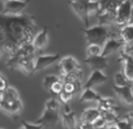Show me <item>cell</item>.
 I'll list each match as a JSON object with an SVG mask.
<instances>
[{"label":"cell","mask_w":133,"mask_h":129,"mask_svg":"<svg viewBox=\"0 0 133 129\" xmlns=\"http://www.w3.org/2000/svg\"><path fill=\"white\" fill-rule=\"evenodd\" d=\"M0 26L6 32L8 39L18 41L27 28H36V22L35 18L30 14L9 15L0 13Z\"/></svg>","instance_id":"cell-1"},{"label":"cell","mask_w":133,"mask_h":129,"mask_svg":"<svg viewBox=\"0 0 133 129\" xmlns=\"http://www.w3.org/2000/svg\"><path fill=\"white\" fill-rule=\"evenodd\" d=\"M115 27H118V26H115ZM81 31L85 35L88 44H96L102 47L110 38H120L119 34L115 33L113 27H108V26L99 25V24L96 26H92V27L82 28Z\"/></svg>","instance_id":"cell-2"},{"label":"cell","mask_w":133,"mask_h":129,"mask_svg":"<svg viewBox=\"0 0 133 129\" xmlns=\"http://www.w3.org/2000/svg\"><path fill=\"white\" fill-rule=\"evenodd\" d=\"M133 5L131 0H125L117 9V15H116V25L118 27H123V26L127 25L130 22V18H131Z\"/></svg>","instance_id":"cell-3"},{"label":"cell","mask_w":133,"mask_h":129,"mask_svg":"<svg viewBox=\"0 0 133 129\" xmlns=\"http://www.w3.org/2000/svg\"><path fill=\"white\" fill-rule=\"evenodd\" d=\"M71 9L75 12V14L83 21L85 28H88L90 26V12L88 8V2H81V1H74L70 0L69 1Z\"/></svg>","instance_id":"cell-4"},{"label":"cell","mask_w":133,"mask_h":129,"mask_svg":"<svg viewBox=\"0 0 133 129\" xmlns=\"http://www.w3.org/2000/svg\"><path fill=\"white\" fill-rule=\"evenodd\" d=\"M29 0H9L5 1L4 5V14H9V15H19L22 14L25 8L28 6Z\"/></svg>","instance_id":"cell-5"},{"label":"cell","mask_w":133,"mask_h":129,"mask_svg":"<svg viewBox=\"0 0 133 129\" xmlns=\"http://www.w3.org/2000/svg\"><path fill=\"white\" fill-rule=\"evenodd\" d=\"M58 121H60V114L57 110H49L44 108L42 115L35 121V123L42 125L44 127H53L57 125Z\"/></svg>","instance_id":"cell-6"},{"label":"cell","mask_w":133,"mask_h":129,"mask_svg":"<svg viewBox=\"0 0 133 129\" xmlns=\"http://www.w3.org/2000/svg\"><path fill=\"white\" fill-rule=\"evenodd\" d=\"M60 68L61 74H69L76 73V72H82V67L79 62L72 56H64L60 60Z\"/></svg>","instance_id":"cell-7"},{"label":"cell","mask_w":133,"mask_h":129,"mask_svg":"<svg viewBox=\"0 0 133 129\" xmlns=\"http://www.w3.org/2000/svg\"><path fill=\"white\" fill-rule=\"evenodd\" d=\"M60 54H47V55H39L35 59V72L42 71L51 64L56 63L61 60Z\"/></svg>","instance_id":"cell-8"},{"label":"cell","mask_w":133,"mask_h":129,"mask_svg":"<svg viewBox=\"0 0 133 129\" xmlns=\"http://www.w3.org/2000/svg\"><path fill=\"white\" fill-rule=\"evenodd\" d=\"M61 120H62V125L65 129H75L76 128V115L75 112L70 108L69 103H64L63 106V112L61 115Z\"/></svg>","instance_id":"cell-9"},{"label":"cell","mask_w":133,"mask_h":129,"mask_svg":"<svg viewBox=\"0 0 133 129\" xmlns=\"http://www.w3.org/2000/svg\"><path fill=\"white\" fill-rule=\"evenodd\" d=\"M116 95L118 99L123 102V103L127 104V106H133V92H132V83L129 86H124V87H118L115 86L113 87Z\"/></svg>","instance_id":"cell-10"},{"label":"cell","mask_w":133,"mask_h":129,"mask_svg":"<svg viewBox=\"0 0 133 129\" xmlns=\"http://www.w3.org/2000/svg\"><path fill=\"white\" fill-rule=\"evenodd\" d=\"M84 63H87L92 71H103L109 66V58L103 55L87 56L84 59Z\"/></svg>","instance_id":"cell-11"},{"label":"cell","mask_w":133,"mask_h":129,"mask_svg":"<svg viewBox=\"0 0 133 129\" xmlns=\"http://www.w3.org/2000/svg\"><path fill=\"white\" fill-rule=\"evenodd\" d=\"M124 46H125V42L123 41L120 38H110V39L104 44L102 55L109 56V55H111V54L116 53L117 51H119V49H123Z\"/></svg>","instance_id":"cell-12"},{"label":"cell","mask_w":133,"mask_h":129,"mask_svg":"<svg viewBox=\"0 0 133 129\" xmlns=\"http://www.w3.org/2000/svg\"><path fill=\"white\" fill-rule=\"evenodd\" d=\"M16 69L23 72L25 74H32L35 72V59L34 55L30 56H22L19 59L18 63L15 66Z\"/></svg>","instance_id":"cell-13"},{"label":"cell","mask_w":133,"mask_h":129,"mask_svg":"<svg viewBox=\"0 0 133 129\" xmlns=\"http://www.w3.org/2000/svg\"><path fill=\"white\" fill-rule=\"evenodd\" d=\"M106 80H108V76L103 73V71H92L89 79H88L87 82L83 86V88L84 89H87V88H94L95 86H99L102 83H104Z\"/></svg>","instance_id":"cell-14"},{"label":"cell","mask_w":133,"mask_h":129,"mask_svg":"<svg viewBox=\"0 0 133 129\" xmlns=\"http://www.w3.org/2000/svg\"><path fill=\"white\" fill-rule=\"evenodd\" d=\"M119 61L123 62V66H124V74L126 75V78L129 79L131 82H133V58L131 55H129L127 53H125L124 51H122L120 52Z\"/></svg>","instance_id":"cell-15"},{"label":"cell","mask_w":133,"mask_h":129,"mask_svg":"<svg viewBox=\"0 0 133 129\" xmlns=\"http://www.w3.org/2000/svg\"><path fill=\"white\" fill-rule=\"evenodd\" d=\"M101 115H102V110L98 107H97V108H88L83 112L82 116H81V121L94 123Z\"/></svg>","instance_id":"cell-16"},{"label":"cell","mask_w":133,"mask_h":129,"mask_svg":"<svg viewBox=\"0 0 133 129\" xmlns=\"http://www.w3.org/2000/svg\"><path fill=\"white\" fill-rule=\"evenodd\" d=\"M97 107L103 110H112L115 113L118 112V106L116 103V101L113 99H110V97H102L98 102H97Z\"/></svg>","instance_id":"cell-17"},{"label":"cell","mask_w":133,"mask_h":129,"mask_svg":"<svg viewBox=\"0 0 133 129\" xmlns=\"http://www.w3.org/2000/svg\"><path fill=\"white\" fill-rule=\"evenodd\" d=\"M47 42H48V30L43 28L35 35L33 44L36 47V49H42L47 46Z\"/></svg>","instance_id":"cell-18"},{"label":"cell","mask_w":133,"mask_h":129,"mask_svg":"<svg viewBox=\"0 0 133 129\" xmlns=\"http://www.w3.org/2000/svg\"><path fill=\"white\" fill-rule=\"evenodd\" d=\"M102 99L101 95H98L92 88H87L83 90V93L81 94L79 101L82 102H98Z\"/></svg>","instance_id":"cell-19"},{"label":"cell","mask_w":133,"mask_h":129,"mask_svg":"<svg viewBox=\"0 0 133 129\" xmlns=\"http://www.w3.org/2000/svg\"><path fill=\"white\" fill-rule=\"evenodd\" d=\"M119 37L125 44H133V25L123 26L119 31Z\"/></svg>","instance_id":"cell-20"},{"label":"cell","mask_w":133,"mask_h":129,"mask_svg":"<svg viewBox=\"0 0 133 129\" xmlns=\"http://www.w3.org/2000/svg\"><path fill=\"white\" fill-rule=\"evenodd\" d=\"M35 51H36V47L34 46V44H26L20 46L19 51L16 52V55L19 58H22V56H30V55H34Z\"/></svg>","instance_id":"cell-21"},{"label":"cell","mask_w":133,"mask_h":129,"mask_svg":"<svg viewBox=\"0 0 133 129\" xmlns=\"http://www.w3.org/2000/svg\"><path fill=\"white\" fill-rule=\"evenodd\" d=\"M4 51L6 52V53H8V55H13V54H15L16 52L19 51V48H20V46H19L18 41L16 40H12V39H7L4 41Z\"/></svg>","instance_id":"cell-22"},{"label":"cell","mask_w":133,"mask_h":129,"mask_svg":"<svg viewBox=\"0 0 133 129\" xmlns=\"http://www.w3.org/2000/svg\"><path fill=\"white\" fill-rule=\"evenodd\" d=\"M2 94H4V100L9 101V102L15 101V100L20 99L18 90H16L15 88H13V87H7L6 89L2 92Z\"/></svg>","instance_id":"cell-23"},{"label":"cell","mask_w":133,"mask_h":129,"mask_svg":"<svg viewBox=\"0 0 133 129\" xmlns=\"http://www.w3.org/2000/svg\"><path fill=\"white\" fill-rule=\"evenodd\" d=\"M131 81L126 78V75L124 74V72H117L115 74V85L118 87H124V86L131 85Z\"/></svg>","instance_id":"cell-24"},{"label":"cell","mask_w":133,"mask_h":129,"mask_svg":"<svg viewBox=\"0 0 133 129\" xmlns=\"http://www.w3.org/2000/svg\"><path fill=\"white\" fill-rule=\"evenodd\" d=\"M22 110V102L20 99L15 100V101L11 102V107H9V113L8 115L11 116H19Z\"/></svg>","instance_id":"cell-25"},{"label":"cell","mask_w":133,"mask_h":129,"mask_svg":"<svg viewBox=\"0 0 133 129\" xmlns=\"http://www.w3.org/2000/svg\"><path fill=\"white\" fill-rule=\"evenodd\" d=\"M103 52V47L96 44H88L87 47V56H96V55H102Z\"/></svg>","instance_id":"cell-26"},{"label":"cell","mask_w":133,"mask_h":129,"mask_svg":"<svg viewBox=\"0 0 133 129\" xmlns=\"http://www.w3.org/2000/svg\"><path fill=\"white\" fill-rule=\"evenodd\" d=\"M61 78L56 75H47L43 78V81H42V85H43V88L47 90H50V88L53 87L54 83H56L57 81H60Z\"/></svg>","instance_id":"cell-27"},{"label":"cell","mask_w":133,"mask_h":129,"mask_svg":"<svg viewBox=\"0 0 133 129\" xmlns=\"http://www.w3.org/2000/svg\"><path fill=\"white\" fill-rule=\"evenodd\" d=\"M82 72H76V73H69V74H62L61 75V80L63 83H72L79 80V76Z\"/></svg>","instance_id":"cell-28"},{"label":"cell","mask_w":133,"mask_h":129,"mask_svg":"<svg viewBox=\"0 0 133 129\" xmlns=\"http://www.w3.org/2000/svg\"><path fill=\"white\" fill-rule=\"evenodd\" d=\"M102 116L105 119L108 125H115L118 121L117 113H115V112H112V110H103L102 112Z\"/></svg>","instance_id":"cell-29"},{"label":"cell","mask_w":133,"mask_h":129,"mask_svg":"<svg viewBox=\"0 0 133 129\" xmlns=\"http://www.w3.org/2000/svg\"><path fill=\"white\" fill-rule=\"evenodd\" d=\"M88 8H89L90 15H91V14H98V12L101 11L99 0H90V1L88 2Z\"/></svg>","instance_id":"cell-30"},{"label":"cell","mask_w":133,"mask_h":129,"mask_svg":"<svg viewBox=\"0 0 133 129\" xmlns=\"http://www.w3.org/2000/svg\"><path fill=\"white\" fill-rule=\"evenodd\" d=\"M44 108L46 109H49V110H60V102L57 101L56 99H54V97H51V99H49L48 101L46 102V104H44Z\"/></svg>","instance_id":"cell-31"},{"label":"cell","mask_w":133,"mask_h":129,"mask_svg":"<svg viewBox=\"0 0 133 129\" xmlns=\"http://www.w3.org/2000/svg\"><path fill=\"white\" fill-rule=\"evenodd\" d=\"M63 90H64V83L62 82V80H60V81H57L56 83H54L53 87L50 88V90H49V92H50L51 94L60 95Z\"/></svg>","instance_id":"cell-32"},{"label":"cell","mask_w":133,"mask_h":129,"mask_svg":"<svg viewBox=\"0 0 133 129\" xmlns=\"http://www.w3.org/2000/svg\"><path fill=\"white\" fill-rule=\"evenodd\" d=\"M94 125H95V127H96V129H105L106 127H108V122L105 121V119L103 118V116H99L98 119H97L96 121L94 122Z\"/></svg>","instance_id":"cell-33"},{"label":"cell","mask_w":133,"mask_h":129,"mask_svg":"<svg viewBox=\"0 0 133 129\" xmlns=\"http://www.w3.org/2000/svg\"><path fill=\"white\" fill-rule=\"evenodd\" d=\"M117 127L119 129H133V125H131L130 122L123 120V119H118V121L116 122Z\"/></svg>","instance_id":"cell-34"},{"label":"cell","mask_w":133,"mask_h":129,"mask_svg":"<svg viewBox=\"0 0 133 129\" xmlns=\"http://www.w3.org/2000/svg\"><path fill=\"white\" fill-rule=\"evenodd\" d=\"M60 100L63 102V103H69V101H70L71 99H72V96L74 95H71L70 93H68V92H65V90H63L62 93H61L60 95Z\"/></svg>","instance_id":"cell-35"},{"label":"cell","mask_w":133,"mask_h":129,"mask_svg":"<svg viewBox=\"0 0 133 129\" xmlns=\"http://www.w3.org/2000/svg\"><path fill=\"white\" fill-rule=\"evenodd\" d=\"M22 126H25L27 129H43L44 126L42 125H37V123H30V122H26V121H23L22 122Z\"/></svg>","instance_id":"cell-36"},{"label":"cell","mask_w":133,"mask_h":129,"mask_svg":"<svg viewBox=\"0 0 133 129\" xmlns=\"http://www.w3.org/2000/svg\"><path fill=\"white\" fill-rule=\"evenodd\" d=\"M79 129H96L95 125L92 122H85V121H81Z\"/></svg>","instance_id":"cell-37"},{"label":"cell","mask_w":133,"mask_h":129,"mask_svg":"<svg viewBox=\"0 0 133 129\" xmlns=\"http://www.w3.org/2000/svg\"><path fill=\"white\" fill-rule=\"evenodd\" d=\"M122 51H124L125 53H127L133 58V44H125V46L123 47Z\"/></svg>","instance_id":"cell-38"},{"label":"cell","mask_w":133,"mask_h":129,"mask_svg":"<svg viewBox=\"0 0 133 129\" xmlns=\"http://www.w3.org/2000/svg\"><path fill=\"white\" fill-rule=\"evenodd\" d=\"M7 88V81L5 80V78L0 74V92H4Z\"/></svg>","instance_id":"cell-39"},{"label":"cell","mask_w":133,"mask_h":129,"mask_svg":"<svg viewBox=\"0 0 133 129\" xmlns=\"http://www.w3.org/2000/svg\"><path fill=\"white\" fill-rule=\"evenodd\" d=\"M123 120H125V121H127V122H130L131 125H133V113H127V114H125L124 116H123Z\"/></svg>","instance_id":"cell-40"},{"label":"cell","mask_w":133,"mask_h":129,"mask_svg":"<svg viewBox=\"0 0 133 129\" xmlns=\"http://www.w3.org/2000/svg\"><path fill=\"white\" fill-rule=\"evenodd\" d=\"M5 40H7V34H6V32L4 31V28L0 26V41L4 42Z\"/></svg>","instance_id":"cell-41"},{"label":"cell","mask_w":133,"mask_h":129,"mask_svg":"<svg viewBox=\"0 0 133 129\" xmlns=\"http://www.w3.org/2000/svg\"><path fill=\"white\" fill-rule=\"evenodd\" d=\"M105 129H119V128H118V127H117V125L115 123V125H109Z\"/></svg>","instance_id":"cell-42"},{"label":"cell","mask_w":133,"mask_h":129,"mask_svg":"<svg viewBox=\"0 0 133 129\" xmlns=\"http://www.w3.org/2000/svg\"><path fill=\"white\" fill-rule=\"evenodd\" d=\"M130 25H133V8H132V13H131V18H130Z\"/></svg>","instance_id":"cell-43"},{"label":"cell","mask_w":133,"mask_h":129,"mask_svg":"<svg viewBox=\"0 0 133 129\" xmlns=\"http://www.w3.org/2000/svg\"><path fill=\"white\" fill-rule=\"evenodd\" d=\"M74 1H81V2H89L90 0H74Z\"/></svg>","instance_id":"cell-44"},{"label":"cell","mask_w":133,"mask_h":129,"mask_svg":"<svg viewBox=\"0 0 133 129\" xmlns=\"http://www.w3.org/2000/svg\"><path fill=\"white\" fill-rule=\"evenodd\" d=\"M19 129H27V128H26V127H25V126H21V127H20V128H19Z\"/></svg>","instance_id":"cell-45"},{"label":"cell","mask_w":133,"mask_h":129,"mask_svg":"<svg viewBox=\"0 0 133 129\" xmlns=\"http://www.w3.org/2000/svg\"><path fill=\"white\" fill-rule=\"evenodd\" d=\"M0 58H1V52H0Z\"/></svg>","instance_id":"cell-46"},{"label":"cell","mask_w":133,"mask_h":129,"mask_svg":"<svg viewBox=\"0 0 133 129\" xmlns=\"http://www.w3.org/2000/svg\"><path fill=\"white\" fill-rule=\"evenodd\" d=\"M4 1H9V0H4Z\"/></svg>","instance_id":"cell-47"},{"label":"cell","mask_w":133,"mask_h":129,"mask_svg":"<svg viewBox=\"0 0 133 129\" xmlns=\"http://www.w3.org/2000/svg\"><path fill=\"white\" fill-rule=\"evenodd\" d=\"M0 129H2V128H0Z\"/></svg>","instance_id":"cell-48"}]
</instances>
